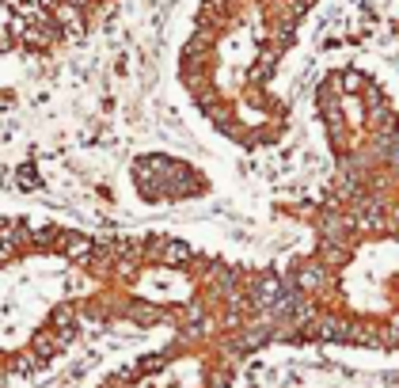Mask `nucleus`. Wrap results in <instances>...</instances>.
Wrapping results in <instances>:
<instances>
[{
	"label": "nucleus",
	"mask_w": 399,
	"mask_h": 388,
	"mask_svg": "<svg viewBox=\"0 0 399 388\" xmlns=\"http://www.w3.org/2000/svg\"><path fill=\"white\" fill-rule=\"evenodd\" d=\"M320 0H198L175 50V88L194 122L243 156L293 129L285 69Z\"/></svg>",
	"instance_id": "nucleus-3"
},
{
	"label": "nucleus",
	"mask_w": 399,
	"mask_h": 388,
	"mask_svg": "<svg viewBox=\"0 0 399 388\" xmlns=\"http://www.w3.org/2000/svg\"><path fill=\"white\" fill-rule=\"evenodd\" d=\"M278 350L274 263L232 259L225 282L175 328L107 366L88 388H240L247 366Z\"/></svg>",
	"instance_id": "nucleus-4"
},
{
	"label": "nucleus",
	"mask_w": 399,
	"mask_h": 388,
	"mask_svg": "<svg viewBox=\"0 0 399 388\" xmlns=\"http://www.w3.org/2000/svg\"><path fill=\"white\" fill-rule=\"evenodd\" d=\"M327 179L297 209L304 244L274 263L278 346L399 354V99L339 65L312 88Z\"/></svg>",
	"instance_id": "nucleus-1"
},
{
	"label": "nucleus",
	"mask_w": 399,
	"mask_h": 388,
	"mask_svg": "<svg viewBox=\"0 0 399 388\" xmlns=\"http://www.w3.org/2000/svg\"><path fill=\"white\" fill-rule=\"evenodd\" d=\"M209 175L194 168L183 156H168V152H149L137 156L129 168V187L145 202V206H179L198 194L209 191Z\"/></svg>",
	"instance_id": "nucleus-5"
},
{
	"label": "nucleus",
	"mask_w": 399,
	"mask_h": 388,
	"mask_svg": "<svg viewBox=\"0 0 399 388\" xmlns=\"http://www.w3.org/2000/svg\"><path fill=\"white\" fill-rule=\"evenodd\" d=\"M232 259L175 232L0 213V388L42 385L92 339L175 328L225 282Z\"/></svg>",
	"instance_id": "nucleus-2"
}]
</instances>
